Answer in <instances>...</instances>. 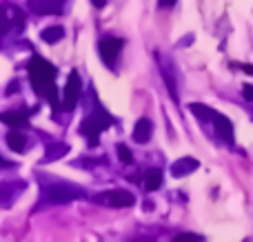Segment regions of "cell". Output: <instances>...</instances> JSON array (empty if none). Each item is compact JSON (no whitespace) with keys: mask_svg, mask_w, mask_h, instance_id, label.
<instances>
[{"mask_svg":"<svg viewBox=\"0 0 253 242\" xmlns=\"http://www.w3.org/2000/svg\"><path fill=\"white\" fill-rule=\"evenodd\" d=\"M105 2H107V0H93V4H96V7H105Z\"/></svg>","mask_w":253,"mask_h":242,"instance_id":"23","label":"cell"},{"mask_svg":"<svg viewBox=\"0 0 253 242\" xmlns=\"http://www.w3.org/2000/svg\"><path fill=\"white\" fill-rule=\"evenodd\" d=\"M198 169V160L196 158H180L173 162V167H171V173H173L175 178H182L187 176V173H193Z\"/></svg>","mask_w":253,"mask_h":242,"instance_id":"8","label":"cell"},{"mask_svg":"<svg viewBox=\"0 0 253 242\" xmlns=\"http://www.w3.org/2000/svg\"><path fill=\"white\" fill-rule=\"evenodd\" d=\"M78 96H80V76L76 71L69 74V80H67V87H65V102H62V109L71 111L78 102Z\"/></svg>","mask_w":253,"mask_h":242,"instance_id":"5","label":"cell"},{"mask_svg":"<svg viewBox=\"0 0 253 242\" xmlns=\"http://www.w3.org/2000/svg\"><path fill=\"white\" fill-rule=\"evenodd\" d=\"M238 67H240V69H245L249 76H253V65H247V62H242V65H238Z\"/></svg>","mask_w":253,"mask_h":242,"instance_id":"20","label":"cell"},{"mask_svg":"<svg viewBox=\"0 0 253 242\" xmlns=\"http://www.w3.org/2000/svg\"><path fill=\"white\" fill-rule=\"evenodd\" d=\"M7 164H9V162H7V160H4V158H2V156H0V167H7Z\"/></svg>","mask_w":253,"mask_h":242,"instance_id":"24","label":"cell"},{"mask_svg":"<svg viewBox=\"0 0 253 242\" xmlns=\"http://www.w3.org/2000/svg\"><path fill=\"white\" fill-rule=\"evenodd\" d=\"M118 158L123 160L125 164H129V162H133V156H131V151L126 149L125 145H118Z\"/></svg>","mask_w":253,"mask_h":242,"instance_id":"17","label":"cell"},{"mask_svg":"<svg viewBox=\"0 0 253 242\" xmlns=\"http://www.w3.org/2000/svg\"><path fill=\"white\" fill-rule=\"evenodd\" d=\"M175 0H160V7H173Z\"/></svg>","mask_w":253,"mask_h":242,"instance_id":"21","label":"cell"},{"mask_svg":"<svg viewBox=\"0 0 253 242\" xmlns=\"http://www.w3.org/2000/svg\"><path fill=\"white\" fill-rule=\"evenodd\" d=\"M215 122V131H218V136L222 138V140L227 142H233V124L231 120L227 118V116L222 114H213V118H211Z\"/></svg>","mask_w":253,"mask_h":242,"instance_id":"6","label":"cell"},{"mask_svg":"<svg viewBox=\"0 0 253 242\" xmlns=\"http://www.w3.org/2000/svg\"><path fill=\"white\" fill-rule=\"evenodd\" d=\"M111 124H114V118H111L109 114H105L102 109H96L89 118H84L83 127H80V133L87 136L89 140H91V145H98V136H100V131L109 129Z\"/></svg>","mask_w":253,"mask_h":242,"instance_id":"2","label":"cell"},{"mask_svg":"<svg viewBox=\"0 0 253 242\" xmlns=\"http://www.w3.org/2000/svg\"><path fill=\"white\" fill-rule=\"evenodd\" d=\"M189 109H191V114L196 116L198 120H211V118H213V114H215L211 107L200 105V102H191V105H189Z\"/></svg>","mask_w":253,"mask_h":242,"instance_id":"13","label":"cell"},{"mask_svg":"<svg viewBox=\"0 0 253 242\" xmlns=\"http://www.w3.org/2000/svg\"><path fill=\"white\" fill-rule=\"evenodd\" d=\"M202 236L198 234H178L175 236V242H200Z\"/></svg>","mask_w":253,"mask_h":242,"instance_id":"18","label":"cell"},{"mask_svg":"<svg viewBox=\"0 0 253 242\" xmlns=\"http://www.w3.org/2000/svg\"><path fill=\"white\" fill-rule=\"evenodd\" d=\"M13 91H18V82H11V84H9L7 93H13Z\"/></svg>","mask_w":253,"mask_h":242,"instance_id":"22","label":"cell"},{"mask_svg":"<svg viewBox=\"0 0 253 242\" xmlns=\"http://www.w3.org/2000/svg\"><path fill=\"white\" fill-rule=\"evenodd\" d=\"M62 0H29V7L38 13H58Z\"/></svg>","mask_w":253,"mask_h":242,"instance_id":"9","label":"cell"},{"mask_svg":"<svg viewBox=\"0 0 253 242\" xmlns=\"http://www.w3.org/2000/svg\"><path fill=\"white\" fill-rule=\"evenodd\" d=\"M96 202L109 204V207H131L135 202V198L129 194V191L116 189V191H107V194H100L96 198Z\"/></svg>","mask_w":253,"mask_h":242,"instance_id":"3","label":"cell"},{"mask_svg":"<svg viewBox=\"0 0 253 242\" xmlns=\"http://www.w3.org/2000/svg\"><path fill=\"white\" fill-rule=\"evenodd\" d=\"M0 120H2L4 124H9L11 129H22V127H27L25 116H16V114H0Z\"/></svg>","mask_w":253,"mask_h":242,"instance_id":"15","label":"cell"},{"mask_svg":"<svg viewBox=\"0 0 253 242\" xmlns=\"http://www.w3.org/2000/svg\"><path fill=\"white\" fill-rule=\"evenodd\" d=\"M27 69H29V78H31V84H34L36 91L47 98L51 105H56V84H53L56 74H58L56 67L49 65L44 58L34 56L29 60V65H27Z\"/></svg>","mask_w":253,"mask_h":242,"instance_id":"1","label":"cell"},{"mask_svg":"<svg viewBox=\"0 0 253 242\" xmlns=\"http://www.w3.org/2000/svg\"><path fill=\"white\" fill-rule=\"evenodd\" d=\"M62 154H67V147H65V145H56L53 149L49 147V149H47V156H44V162H53V160L60 158Z\"/></svg>","mask_w":253,"mask_h":242,"instance_id":"16","label":"cell"},{"mask_svg":"<svg viewBox=\"0 0 253 242\" xmlns=\"http://www.w3.org/2000/svg\"><path fill=\"white\" fill-rule=\"evenodd\" d=\"M25 136H22V133H18V131H9L7 133V145H9V149L11 151H16V154H22V151H25Z\"/></svg>","mask_w":253,"mask_h":242,"instance_id":"11","label":"cell"},{"mask_svg":"<svg viewBox=\"0 0 253 242\" xmlns=\"http://www.w3.org/2000/svg\"><path fill=\"white\" fill-rule=\"evenodd\" d=\"M242 96L249 102H253V84H245V87H242Z\"/></svg>","mask_w":253,"mask_h":242,"instance_id":"19","label":"cell"},{"mask_svg":"<svg viewBox=\"0 0 253 242\" xmlns=\"http://www.w3.org/2000/svg\"><path fill=\"white\" fill-rule=\"evenodd\" d=\"M42 40L44 42H58V40H62V36H65V29L62 27H47V29H42Z\"/></svg>","mask_w":253,"mask_h":242,"instance_id":"14","label":"cell"},{"mask_svg":"<svg viewBox=\"0 0 253 242\" xmlns=\"http://www.w3.org/2000/svg\"><path fill=\"white\" fill-rule=\"evenodd\" d=\"M125 47V40L123 38H102L100 40V56L107 65H114L118 53L123 51Z\"/></svg>","mask_w":253,"mask_h":242,"instance_id":"4","label":"cell"},{"mask_svg":"<svg viewBox=\"0 0 253 242\" xmlns=\"http://www.w3.org/2000/svg\"><path fill=\"white\" fill-rule=\"evenodd\" d=\"M160 185H162V171L160 169H149L147 176H144V187L149 191H156L160 189Z\"/></svg>","mask_w":253,"mask_h":242,"instance_id":"12","label":"cell"},{"mask_svg":"<svg viewBox=\"0 0 253 242\" xmlns=\"http://www.w3.org/2000/svg\"><path fill=\"white\" fill-rule=\"evenodd\" d=\"M151 133H153L151 120H149V118H142V120H138V124H135V129H133V140H135V142H149Z\"/></svg>","mask_w":253,"mask_h":242,"instance_id":"10","label":"cell"},{"mask_svg":"<svg viewBox=\"0 0 253 242\" xmlns=\"http://www.w3.org/2000/svg\"><path fill=\"white\" fill-rule=\"evenodd\" d=\"M80 191L71 189V187H51L49 189V200L51 202H71V200L78 198Z\"/></svg>","mask_w":253,"mask_h":242,"instance_id":"7","label":"cell"}]
</instances>
